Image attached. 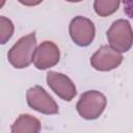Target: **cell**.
Here are the masks:
<instances>
[{
    "label": "cell",
    "mask_w": 133,
    "mask_h": 133,
    "mask_svg": "<svg viewBox=\"0 0 133 133\" xmlns=\"http://www.w3.org/2000/svg\"><path fill=\"white\" fill-rule=\"evenodd\" d=\"M36 47V36L32 32L21 37L8 51L9 63L16 69L27 68L33 61V54Z\"/></svg>",
    "instance_id": "obj_1"
},
{
    "label": "cell",
    "mask_w": 133,
    "mask_h": 133,
    "mask_svg": "<svg viewBox=\"0 0 133 133\" xmlns=\"http://www.w3.org/2000/svg\"><path fill=\"white\" fill-rule=\"evenodd\" d=\"M106 104V97L102 92L88 90L80 96L76 108L81 117L85 119H96L103 113Z\"/></svg>",
    "instance_id": "obj_2"
},
{
    "label": "cell",
    "mask_w": 133,
    "mask_h": 133,
    "mask_svg": "<svg viewBox=\"0 0 133 133\" xmlns=\"http://www.w3.org/2000/svg\"><path fill=\"white\" fill-rule=\"evenodd\" d=\"M109 45L118 52H127L133 45V30L127 20H117L107 31Z\"/></svg>",
    "instance_id": "obj_3"
},
{
    "label": "cell",
    "mask_w": 133,
    "mask_h": 133,
    "mask_svg": "<svg viewBox=\"0 0 133 133\" xmlns=\"http://www.w3.org/2000/svg\"><path fill=\"white\" fill-rule=\"evenodd\" d=\"M27 104L32 109L44 114H56L59 109L53 98L39 85L29 88L26 92Z\"/></svg>",
    "instance_id": "obj_4"
},
{
    "label": "cell",
    "mask_w": 133,
    "mask_h": 133,
    "mask_svg": "<svg viewBox=\"0 0 133 133\" xmlns=\"http://www.w3.org/2000/svg\"><path fill=\"white\" fill-rule=\"evenodd\" d=\"M69 32L76 45L80 47H86L94 41L96 29L94 23L89 19L79 16L75 17L71 21Z\"/></svg>",
    "instance_id": "obj_5"
},
{
    "label": "cell",
    "mask_w": 133,
    "mask_h": 133,
    "mask_svg": "<svg viewBox=\"0 0 133 133\" xmlns=\"http://www.w3.org/2000/svg\"><path fill=\"white\" fill-rule=\"evenodd\" d=\"M123 61V55L111 46H102L91 56L90 64L94 69L102 72L117 68Z\"/></svg>",
    "instance_id": "obj_6"
},
{
    "label": "cell",
    "mask_w": 133,
    "mask_h": 133,
    "mask_svg": "<svg viewBox=\"0 0 133 133\" xmlns=\"http://www.w3.org/2000/svg\"><path fill=\"white\" fill-rule=\"evenodd\" d=\"M60 58V52L58 47L50 41L43 42L34 51L33 63L38 70H46L54 66Z\"/></svg>",
    "instance_id": "obj_7"
},
{
    "label": "cell",
    "mask_w": 133,
    "mask_h": 133,
    "mask_svg": "<svg viewBox=\"0 0 133 133\" xmlns=\"http://www.w3.org/2000/svg\"><path fill=\"white\" fill-rule=\"evenodd\" d=\"M47 83L49 87L64 101L73 100L77 94L76 86L73 81L61 73L50 71L47 74Z\"/></svg>",
    "instance_id": "obj_8"
},
{
    "label": "cell",
    "mask_w": 133,
    "mask_h": 133,
    "mask_svg": "<svg viewBox=\"0 0 133 133\" xmlns=\"http://www.w3.org/2000/svg\"><path fill=\"white\" fill-rule=\"evenodd\" d=\"M39 131V121L30 114H21L11 126L12 133H37Z\"/></svg>",
    "instance_id": "obj_9"
},
{
    "label": "cell",
    "mask_w": 133,
    "mask_h": 133,
    "mask_svg": "<svg viewBox=\"0 0 133 133\" xmlns=\"http://www.w3.org/2000/svg\"><path fill=\"white\" fill-rule=\"evenodd\" d=\"M119 2L121 0H95L94 8L100 17H107L117 10Z\"/></svg>",
    "instance_id": "obj_10"
},
{
    "label": "cell",
    "mask_w": 133,
    "mask_h": 133,
    "mask_svg": "<svg viewBox=\"0 0 133 133\" xmlns=\"http://www.w3.org/2000/svg\"><path fill=\"white\" fill-rule=\"evenodd\" d=\"M14 33V25L12 22L1 16L0 17V43L4 45L12 35Z\"/></svg>",
    "instance_id": "obj_11"
},
{
    "label": "cell",
    "mask_w": 133,
    "mask_h": 133,
    "mask_svg": "<svg viewBox=\"0 0 133 133\" xmlns=\"http://www.w3.org/2000/svg\"><path fill=\"white\" fill-rule=\"evenodd\" d=\"M125 14L133 20V0H123Z\"/></svg>",
    "instance_id": "obj_12"
},
{
    "label": "cell",
    "mask_w": 133,
    "mask_h": 133,
    "mask_svg": "<svg viewBox=\"0 0 133 133\" xmlns=\"http://www.w3.org/2000/svg\"><path fill=\"white\" fill-rule=\"evenodd\" d=\"M18 1L26 6H34V5H38L43 0H18Z\"/></svg>",
    "instance_id": "obj_13"
},
{
    "label": "cell",
    "mask_w": 133,
    "mask_h": 133,
    "mask_svg": "<svg viewBox=\"0 0 133 133\" xmlns=\"http://www.w3.org/2000/svg\"><path fill=\"white\" fill-rule=\"evenodd\" d=\"M66 1H69V2H80L82 0H66Z\"/></svg>",
    "instance_id": "obj_14"
}]
</instances>
